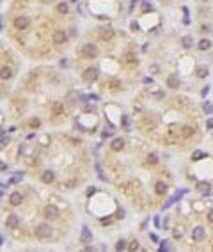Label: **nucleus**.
<instances>
[{
  "label": "nucleus",
  "instance_id": "nucleus-24",
  "mask_svg": "<svg viewBox=\"0 0 213 252\" xmlns=\"http://www.w3.org/2000/svg\"><path fill=\"white\" fill-rule=\"evenodd\" d=\"M202 158H206V154L202 153V151H194V153H192V160H202Z\"/></svg>",
  "mask_w": 213,
  "mask_h": 252
},
{
  "label": "nucleus",
  "instance_id": "nucleus-13",
  "mask_svg": "<svg viewBox=\"0 0 213 252\" xmlns=\"http://www.w3.org/2000/svg\"><path fill=\"white\" fill-rule=\"evenodd\" d=\"M41 179H43V183L50 185V183H52V181L55 179V174L52 172V170H44L43 174H41Z\"/></svg>",
  "mask_w": 213,
  "mask_h": 252
},
{
  "label": "nucleus",
  "instance_id": "nucleus-7",
  "mask_svg": "<svg viewBox=\"0 0 213 252\" xmlns=\"http://www.w3.org/2000/svg\"><path fill=\"white\" fill-rule=\"evenodd\" d=\"M80 241H82V243H91V241H93V233H91V229L85 227V225H84L82 234H80Z\"/></svg>",
  "mask_w": 213,
  "mask_h": 252
},
{
  "label": "nucleus",
  "instance_id": "nucleus-22",
  "mask_svg": "<svg viewBox=\"0 0 213 252\" xmlns=\"http://www.w3.org/2000/svg\"><path fill=\"white\" fill-rule=\"evenodd\" d=\"M202 110H204L206 114H213V105L210 103V101H204V103H202Z\"/></svg>",
  "mask_w": 213,
  "mask_h": 252
},
{
  "label": "nucleus",
  "instance_id": "nucleus-3",
  "mask_svg": "<svg viewBox=\"0 0 213 252\" xmlns=\"http://www.w3.org/2000/svg\"><path fill=\"white\" fill-rule=\"evenodd\" d=\"M30 25V18L28 16H16L14 18V27L18 30H25V28Z\"/></svg>",
  "mask_w": 213,
  "mask_h": 252
},
{
  "label": "nucleus",
  "instance_id": "nucleus-33",
  "mask_svg": "<svg viewBox=\"0 0 213 252\" xmlns=\"http://www.w3.org/2000/svg\"><path fill=\"white\" fill-rule=\"evenodd\" d=\"M39 124H41V123H39V119H32V121H30V126H36V128H38Z\"/></svg>",
  "mask_w": 213,
  "mask_h": 252
},
{
  "label": "nucleus",
  "instance_id": "nucleus-39",
  "mask_svg": "<svg viewBox=\"0 0 213 252\" xmlns=\"http://www.w3.org/2000/svg\"><path fill=\"white\" fill-rule=\"evenodd\" d=\"M208 91H210V87H208V85H206V87H204V89H202V91H201V94H202V96H206V94H208Z\"/></svg>",
  "mask_w": 213,
  "mask_h": 252
},
{
  "label": "nucleus",
  "instance_id": "nucleus-28",
  "mask_svg": "<svg viewBox=\"0 0 213 252\" xmlns=\"http://www.w3.org/2000/svg\"><path fill=\"white\" fill-rule=\"evenodd\" d=\"M115 249H117V250H124V249H126V241L124 240H119L117 243H115Z\"/></svg>",
  "mask_w": 213,
  "mask_h": 252
},
{
  "label": "nucleus",
  "instance_id": "nucleus-30",
  "mask_svg": "<svg viewBox=\"0 0 213 252\" xmlns=\"http://www.w3.org/2000/svg\"><path fill=\"white\" fill-rule=\"evenodd\" d=\"M142 11H144V13L153 11V6H151V4H148V2H144V4H142Z\"/></svg>",
  "mask_w": 213,
  "mask_h": 252
},
{
  "label": "nucleus",
  "instance_id": "nucleus-17",
  "mask_svg": "<svg viewBox=\"0 0 213 252\" xmlns=\"http://www.w3.org/2000/svg\"><path fill=\"white\" fill-rule=\"evenodd\" d=\"M183 233H185L183 225H176L174 229H172V236H174L176 240H178V238H181V236H183Z\"/></svg>",
  "mask_w": 213,
  "mask_h": 252
},
{
  "label": "nucleus",
  "instance_id": "nucleus-36",
  "mask_svg": "<svg viewBox=\"0 0 213 252\" xmlns=\"http://www.w3.org/2000/svg\"><path fill=\"white\" fill-rule=\"evenodd\" d=\"M169 247H167V241H162V245H160V250H167Z\"/></svg>",
  "mask_w": 213,
  "mask_h": 252
},
{
  "label": "nucleus",
  "instance_id": "nucleus-32",
  "mask_svg": "<svg viewBox=\"0 0 213 252\" xmlns=\"http://www.w3.org/2000/svg\"><path fill=\"white\" fill-rule=\"evenodd\" d=\"M53 110L57 112V114H60V112H62V107H60V103H55L53 105Z\"/></svg>",
  "mask_w": 213,
  "mask_h": 252
},
{
  "label": "nucleus",
  "instance_id": "nucleus-1",
  "mask_svg": "<svg viewBox=\"0 0 213 252\" xmlns=\"http://www.w3.org/2000/svg\"><path fill=\"white\" fill-rule=\"evenodd\" d=\"M36 236H38L39 240H46L52 236V227L48 224H39L36 225Z\"/></svg>",
  "mask_w": 213,
  "mask_h": 252
},
{
  "label": "nucleus",
  "instance_id": "nucleus-19",
  "mask_svg": "<svg viewBox=\"0 0 213 252\" xmlns=\"http://www.w3.org/2000/svg\"><path fill=\"white\" fill-rule=\"evenodd\" d=\"M13 77V71L9 69V68H2V80H9V78Z\"/></svg>",
  "mask_w": 213,
  "mask_h": 252
},
{
  "label": "nucleus",
  "instance_id": "nucleus-40",
  "mask_svg": "<svg viewBox=\"0 0 213 252\" xmlns=\"http://www.w3.org/2000/svg\"><path fill=\"white\" fill-rule=\"evenodd\" d=\"M206 126H208V128H213V119H208Z\"/></svg>",
  "mask_w": 213,
  "mask_h": 252
},
{
  "label": "nucleus",
  "instance_id": "nucleus-37",
  "mask_svg": "<svg viewBox=\"0 0 213 252\" xmlns=\"http://www.w3.org/2000/svg\"><path fill=\"white\" fill-rule=\"evenodd\" d=\"M201 32H210V27H208V25H202V27H201Z\"/></svg>",
  "mask_w": 213,
  "mask_h": 252
},
{
  "label": "nucleus",
  "instance_id": "nucleus-10",
  "mask_svg": "<svg viewBox=\"0 0 213 252\" xmlns=\"http://www.w3.org/2000/svg\"><path fill=\"white\" fill-rule=\"evenodd\" d=\"M167 87L170 89H178L180 87V78H178V75H169V78H167Z\"/></svg>",
  "mask_w": 213,
  "mask_h": 252
},
{
  "label": "nucleus",
  "instance_id": "nucleus-21",
  "mask_svg": "<svg viewBox=\"0 0 213 252\" xmlns=\"http://www.w3.org/2000/svg\"><path fill=\"white\" fill-rule=\"evenodd\" d=\"M57 11H59L60 14H66V13L69 11V7H68V4H66V2H60L59 6H57Z\"/></svg>",
  "mask_w": 213,
  "mask_h": 252
},
{
  "label": "nucleus",
  "instance_id": "nucleus-16",
  "mask_svg": "<svg viewBox=\"0 0 213 252\" xmlns=\"http://www.w3.org/2000/svg\"><path fill=\"white\" fill-rule=\"evenodd\" d=\"M181 44H183L185 48H192V44H194L192 36H183V38H181Z\"/></svg>",
  "mask_w": 213,
  "mask_h": 252
},
{
  "label": "nucleus",
  "instance_id": "nucleus-15",
  "mask_svg": "<svg viewBox=\"0 0 213 252\" xmlns=\"http://www.w3.org/2000/svg\"><path fill=\"white\" fill-rule=\"evenodd\" d=\"M155 192L158 194V195H162V194L167 192V185H165L164 181H158L156 185H155Z\"/></svg>",
  "mask_w": 213,
  "mask_h": 252
},
{
  "label": "nucleus",
  "instance_id": "nucleus-42",
  "mask_svg": "<svg viewBox=\"0 0 213 252\" xmlns=\"http://www.w3.org/2000/svg\"><path fill=\"white\" fill-rule=\"evenodd\" d=\"M85 112H94V107H85Z\"/></svg>",
  "mask_w": 213,
  "mask_h": 252
},
{
  "label": "nucleus",
  "instance_id": "nucleus-8",
  "mask_svg": "<svg viewBox=\"0 0 213 252\" xmlns=\"http://www.w3.org/2000/svg\"><path fill=\"white\" fill-rule=\"evenodd\" d=\"M18 224H20V219H18L16 215H9L6 220V227L7 229H16Z\"/></svg>",
  "mask_w": 213,
  "mask_h": 252
},
{
  "label": "nucleus",
  "instance_id": "nucleus-4",
  "mask_svg": "<svg viewBox=\"0 0 213 252\" xmlns=\"http://www.w3.org/2000/svg\"><path fill=\"white\" fill-rule=\"evenodd\" d=\"M84 80L85 82H94V80H98V69L96 68H87L85 71H84Z\"/></svg>",
  "mask_w": 213,
  "mask_h": 252
},
{
  "label": "nucleus",
  "instance_id": "nucleus-18",
  "mask_svg": "<svg viewBox=\"0 0 213 252\" xmlns=\"http://www.w3.org/2000/svg\"><path fill=\"white\" fill-rule=\"evenodd\" d=\"M211 48V41L210 39H201L199 41V50H210Z\"/></svg>",
  "mask_w": 213,
  "mask_h": 252
},
{
  "label": "nucleus",
  "instance_id": "nucleus-38",
  "mask_svg": "<svg viewBox=\"0 0 213 252\" xmlns=\"http://www.w3.org/2000/svg\"><path fill=\"white\" fill-rule=\"evenodd\" d=\"M208 220H210V222H213V209H211V211H208Z\"/></svg>",
  "mask_w": 213,
  "mask_h": 252
},
{
  "label": "nucleus",
  "instance_id": "nucleus-29",
  "mask_svg": "<svg viewBox=\"0 0 213 252\" xmlns=\"http://www.w3.org/2000/svg\"><path fill=\"white\" fill-rule=\"evenodd\" d=\"M192 133H194V130H192L190 126H185V128H183V137H190Z\"/></svg>",
  "mask_w": 213,
  "mask_h": 252
},
{
  "label": "nucleus",
  "instance_id": "nucleus-9",
  "mask_svg": "<svg viewBox=\"0 0 213 252\" xmlns=\"http://www.w3.org/2000/svg\"><path fill=\"white\" fill-rule=\"evenodd\" d=\"M204 234H206V231H204V227H195V229H192V238L195 241H201L202 238H204Z\"/></svg>",
  "mask_w": 213,
  "mask_h": 252
},
{
  "label": "nucleus",
  "instance_id": "nucleus-25",
  "mask_svg": "<svg viewBox=\"0 0 213 252\" xmlns=\"http://www.w3.org/2000/svg\"><path fill=\"white\" fill-rule=\"evenodd\" d=\"M197 77H199V78H206L208 77V69H206V68H197Z\"/></svg>",
  "mask_w": 213,
  "mask_h": 252
},
{
  "label": "nucleus",
  "instance_id": "nucleus-14",
  "mask_svg": "<svg viewBox=\"0 0 213 252\" xmlns=\"http://www.w3.org/2000/svg\"><path fill=\"white\" fill-rule=\"evenodd\" d=\"M110 148L114 149V151H121V149L124 148V140L123 139H114L112 144H110Z\"/></svg>",
  "mask_w": 213,
  "mask_h": 252
},
{
  "label": "nucleus",
  "instance_id": "nucleus-34",
  "mask_svg": "<svg viewBox=\"0 0 213 252\" xmlns=\"http://www.w3.org/2000/svg\"><path fill=\"white\" fill-rule=\"evenodd\" d=\"M149 71L153 73V75H156V73H158V66H151L149 68Z\"/></svg>",
  "mask_w": 213,
  "mask_h": 252
},
{
  "label": "nucleus",
  "instance_id": "nucleus-12",
  "mask_svg": "<svg viewBox=\"0 0 213 252\" xmlns=\"http://www.w3.org/2000/svg\"><path fill=\"white\" fill-rule=\"evenodd\" d=\"M23 197H22V194L20 192H13L11 194V197H9V203L13 204V206H18V204H22Z\"/></svg>",
  "mask_w": 213,
  "mask_h": 252
},
{
  "label": "nucleus",
  "instance_id": "nucleus-6",
  "mask_svg": "<svg viewBox=\"0 0 213 252\" xmlns=\"http://www.w3.org/2000/svg\"><path fill=\"white\" fill-rule=\"evenodd\" d=\"M52 39H53L55 44H62L66 39H68V34H66L64 30H55V32H53V38H52Z\"/></svg>",
  "mask_w": 213,
  "mask_h": 252
},
{
  "label": "nucleus",
  "instance_id": "nucleus-23",
  "mask_svg": "<svg viewBox=\"0 0 213 252\" xmlns=\"http://www.w3.org/2000/svg\"><path fill=\"white\" fill-rule=\"evenodd\" d=\"M124 60L128 62V64H137V57L133 53H126L124 55Z\"/></svg>",
  "mask_w": 213,
  "mask_h": 252
},
{
  "label": "nucleus",
  "instance_id": "nucleus-11",
  "mask_svg": "<svg viewBox=\"0 0 213 252\" xmlns=\"http://www.w3.org/2000/svg\"><path fill=\"white\" fill-rule=\"evenodd\" d=\"M114 28H101V30H99V36H101V39H107V41H110V39L114 38Z\"/></svg>",
  "mask_w": 213,
  "mask_h": 252
},
{
  "label": "nucleus",
  "instance_id": "nucleus-35",
  "mask_svg": "<svg viewBox=\"0 0 213 252\" xmlns=\"http://www.w3.org/2000/svg\"><path fill=\"white\" fill-rule=\"evenodd\" d=\"M112 222V217H107V219H101V224H110Z\"/></svg>",
  "mask_w": 213,
  "mask_h": 252
},
{
  "label": "nucleus",
  "instance_id": "nucleus-27",
  "mask_svg": "<svg viewBox=\"0 0 213 252\" xmlns=\"http://www.w3.org/2000/svg\"><path fill=\"white\" fill-rule=\"evenodd\" d=\"M109 85H110V89H114V91H115V89L121 87V82H119V80H110Z\"/></svg>",
  "mask_w": 213,
  "mask_h": 252
},
{
  "label": "nucleus",
  "instance_id": "nucleus-20",
  "mask_svg": "<svg viewBox=\"0 0 213 252\" xmlns=\"http://www.w3.org/2000/svg\"><path fill=\"white\" fill-rule=\"evenodd\" d=\"M197 188H199L202 194H210V190H211V188H210V183H199Z\"/></svg>",
  "mask_w": 213,
  "mask_h": 252
},
{
  "label": "nucleus",
  "instance_id": "nucleus-26",
  "mask_svg": "<svg viewBox=\"0 0 213 252\" xmlns=\"http://www.w3.org/2000/svg\"><path fill=\"white\" fill-rule=\"evenodd\" d=\"M148 164H151V165H155V164H158V156H156V154L155 153H151L148 156Z\"/></svg>",
  "mask_w": 213,
  "mask_h": 252
},
{
  "label": "nucleus",
  "instance_id": "nucleus-31",
  "mask_svg": "<svg viewBox=\"0 0 213 252\" xmlns=\"http://www.w3.org/2000/svg\"><path fill=\"white\" fill-rule=\"evenodd\" d=\"M130 250H139V241H131L130 243Z\"/></svg>",
  "mask_w": 213,
  "mask_h": 252
},
{
  "label": "nucleus",
  "instance_id": "nucleus-5",
  "mask_svg": "<svg viewBox=\"0 0 213 252\" xmlns=\"http://www.w3.org/2000/svg\"><path fill=\"white\" fill-rule=\"evenodd\" d=\"M44 217H48V219H57V217H59V208L53 206V204H48V206L44 208Z\"/></svg>",
  "mask_w": 213,
  "mask_h": 252
},
{
  "label": "nucleus",
  "instance_id": "nucleus-41",
  "mask_svg": "<svg viewBox=\"0 0 213 252\" xmlns=\"http://www.w3.org/2000/svg\"><path fill=\"white\" fill-rule=\"evenodd\" d=\"M94 192H96V190H94V188H89V190H87V195H93Z\"/></svg>",
  "mask_w": 213,
  "mask_h": 252
},
{
  "label": "nucleus",
  "instance_id": "nucleus-2",
  "mask_svg": "<svg viewBox=\"0 0 213 252\" xmlns=\"http://www.w3.org/2000/svg\"><path fill=\"white\" fill-rule=\"evenodd\" d=\"M82 55L85 59H94L96 55H98V48H96V44L93 43H87L82 46Z\"/></svg>",
  "mask_w": 213,
  "mask_h": 252
}]
</instances>
